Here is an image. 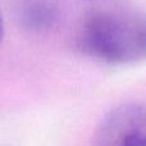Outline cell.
Here are the masks:
<instances>
[{
    "label": "cell",
    "instance_id": "1",
    "mask_svg": "<svg viewBox=\"0 0 146 146\" xmlns=\"http://www.w3.org/2000/svg\"><path fill=\"white\" fill-rule=\"evenodd\" d=\"M78 42L82 51L110 63L146 58V26L121 13H98L85 22Z\"/></svg>",
    "mask_w": 146,
    "mask_h": 146
},
{
    "label": "cell",
    "instance_id": "2",
    "mask_svg": "<svg viewBox=\"0 0 146 146\" xmlns=\"http://www.w3.org/2000/svg\"><path fill=\"white\" fill-rule=\"evenodd\" d=\"M94 146H146V105L124 104L101 121Z\"/></svg>",
    "mask_w": 146,
    "mask_h": 146
},
{
    "label": "cell",
    "instance_id": "3",
    "mask_svg": "<svg viewBox=\"0 0 146 146\" xmlns=\"http://www.w3.org/2000/svg\"><path fill=\"white\" fill-rule=\"evenodd\" d=\"M3 35H4V22H3L1 12H0V41L3 40Z\"/></svg>",
    "mask_w": 146,
    "mask_h": 146
}]
</instances>
